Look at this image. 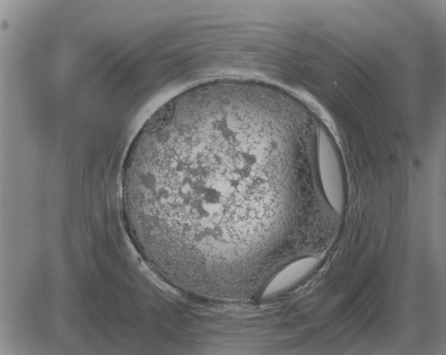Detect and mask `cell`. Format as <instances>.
Masks as SVG:
<instances>
[{"mask_svg": "<svg viewBox=\"0 0 446 355\" xmlns=\"http://www.w3.org/2000/svg\"><path fill=\"white\" fill-rule=\"evenodd\" d=\"M288 118L266 98L219 89L171 101L147 120L123 165V218L167 282L243 296L296 257L313 227L318 188Z\"/></svg>", "mask_w": 446, "mask_h": 355, "instance_id": "obj_1", "label": "cell"}, {"mask_svg": "<svg viewBox=\"0 0 446 355\" xmlns=\"http://www.w3.org/2000/svg\"><path fill=\"white\" fill-rule=\"evenodd\" d=\"M326 161L320 166L319 176L321 185L338 189L342 183L339 166L333 156L326 157Z\"/></svg>", "mask_w": 446, "mask_h": 355, "instance_id": "obj_2", "label": "cell"}]
</instances>
